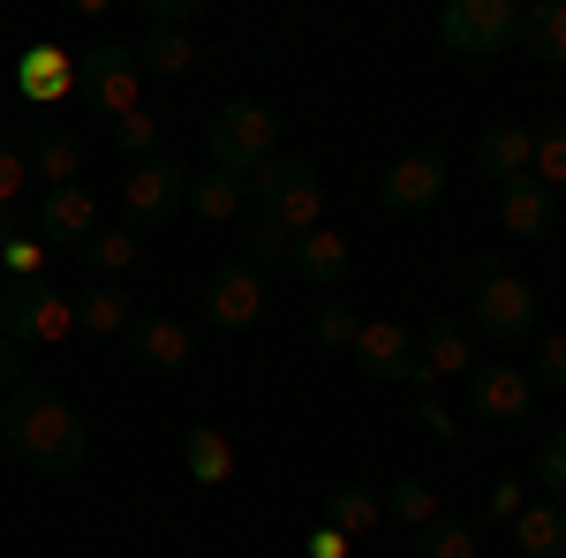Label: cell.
<instances>
[{"label":"cell","instance_id":"1","mask_svg":"<svg viewBox=\"0 0 566 558\" xmlns=\"http://www.w3.org/2000/svg\"><path fill=\"white\" fill-rule=\"evenodd\" d=\"M0 445H8L31 475H76L84 453H91L84 415H76L61 392H45V386H15L8 400H0Z\"/></svg>","mask_w":566,"mask_h":558},{"label":"cell","instance_id":"2","mask_svg":"<svg viewBox=\"0 0 566 558\" xmlns=\"http://www.w3.org/2000/svg\"><path fill=\"white\" fill-rule=\"evenodd\" d=\"M242 189H250V212L272 219V227H280V234H295V242L325 227V181H317V167L295 159V151H272Z\"/></svg>","mask_w":566,"mask_h":558},{"label":"cell","instance_id":"3","mask_svg":"<svg viewBox=\"0 0 566 558\" xmlns=\"http://www.w3.org/2000/svg\"><path fill=\"white\" fill-rule=\"evenodd\" d=\"M272 151H280V122H272L264 98H227V106L212 114V129H205L212 173H234V181H250Z\"/></svg>","mask_w":566,"mask_h":558},{"label":"cell","instance_id":"4","mask_svg":"<svg viewBox=\"0 0 566 558\" xmlns=\"http://www.w3.org/2000/svg\"><path fill=\"white\" fill-rule=\"evenodd\" d=\"M469 309H476L483 340H528L544 325V295L522 272H506V264H476L469 272Z\"/></svg>","mask_w":566,"mask_h":558},{"label":"cell","instance_id":"5","mask_svg":"<svg viewBox=\"0 0 566 558\" xmlns=\"http://www.w3.org/2000/svg\"><path fill=\"white\" fill-rule=\"evenodd\" d=\"M0 340L8 347H69L76 340V295H61L45 280H15L0 295Z\"/></svg>","mask_w":566,"mask_h":558},{"label":"cell","instance_id":"6","mask_svg":"<svg viewBox=\"0 0 566 558\" xmlns=\"http://www.w3.org/2000/svg\"><path fill=\"white\" fill-rule=\"evenodd\" d=\"M522 31V0H446L438 8V45L453 61H491Z\"/></svg>","mask_w":566,"mask_h":558},{"label":"cell","instance_id":"7","mask_svg":"<svg viewBox=\"0 0 566 558\" xmlns=\"http://www.w3.org/2000/svg\"><path fill=\"white\" fill-rule=\"evenodd\" d=\"M189 212V173L175 159H144V167H122V227H167V219Z\"/></svg>","mask_w":566,"mask_h":558},{"label":"cell","instance_id":"8","mask_svg":"<svg viewBox=\"0 0 566 558\" xmlns=\"http://www.w3.org/2000/svg\"><path fill=\"white\" fill-rule=\"evenodd\" d=\"M348 362L370 386H416V333L400 317H363L348 340Z\"/></svg>","mask_w":566,"mask_h":558},{"label":"cell","instance_id":"9","mask_svg":"<svg viewBox=\"0 0 566 558\" xmlns=\"http://www.w3.org/2000/svg\"><path fill=\"white\" fill-rule=\"evenodd\" d=\"M469 408H476V423H528L536 415L528 362H476L469 370Z\"/></svg>","mask_w":566,"mask_h":558},{"label":"cell","instance_id":"10","mask_svg":"<svg viewBox=\"0 0 566 558\" xmlns=\"http://www.w3.org/2000/svg\"><path fill=\"white\" fill-rule=\"evenodd\" d=\"M476 370V333L461 317H438L416 333V392H438L446 378H469Z\"/></svg>","mask_w":566,"mask_h":558},{"label":"cell","instance_id":"11","mask_svg":"<svg viewBox=\"0 0 566 558\" xmlns=\"http://www.w3.org/2000/svg\"><path fill=\"white\" fill-rule=\"evenodd\" d=\"M264 317V280L258 264H219L212 287H205V325L219 333H242V325H258Z\"/></svg>","mask_w":566,"mask_h":558},{"label":"cell","instance_id":"12","mask_svg":"<svg viewBox=\"0 0 566 558\" xmlns=\"http://www.w3.org/2000/svg\"><path fill=\"white\" fill-rule=\"evenodd\" d=\"M287 272H295L303 287H317V295L333 302L340 287H348V272H355V242L340 234V227H317V234H303V242H295Z\"/></svg>","mask_w":566,"mask_h":558},{"label":"cell","instance_id":"13","mask_svg":"<svg viewBox=\"0 0 566 558\" xmlns=\"http://www.w3.org/2000/svg\"><path fill=\"white\" fill-rule=\"evenodd\" d=\"M76 84H84L76 53H61V45H23L15 53V98L23 106H61Z\"/></svg>","mask_w":566,"mask_h":558},{"label":"cell","instance_id":"14","mask_svg":"<svg viewBox=\"0 0 566 558\" xmlns=\"http://www.w3.org/2000/svg\"><path fill=\"white\" fill-rule=\"evenodd\" d=\"M136 362L151 370V378H175V370H189L197 362V325H181V317H167V309H151V317H136Z\"/></svg>","mask_w":566,"mask_h":558},{"label":"cell","instance_id":"15","mask_svg":"<svg viewBox=\"0 0 566 558\" xmlns=\"http://www.w3.org/2000/svg\"><path fill=\"white\" fill-rule=\"evenodd\" d=\"M378 197H386L392 212H423V204H438V197H446V159H438V151H400V159H386Z\"/></svg>","mask_w":566,"mask_h":558},{"label":"cell","instance_id":"16","mask_svg":"<svg viewBox=\"0 0 566 558\" xmlns=\"http://www.w3.org/2000/svg\"><path fill=\"white\" fill-rule=\"evenodd\" d=\"M181 468H189V483L219 491V483L242 475V445L227 438V423H189L181 430Z\"/></svg>","mask_w":566,"mask_h":558},{"label":"cell","instance_id":"17","mask_svg":"<svg viewBox=\"0 0 566 558\" xmlns=\"http://www.w3.org/2000/svg\"><path fill=\"white\" fill-rule=\"evenodd\" d=\"M106 219H98V197H91L84 181H69V189H39V234L45 242H91Z\"/></svg>","mask_w":566,"mask_h":558},{"label":"cell","instance_id":"18","mask_svg":"<svg viewBox=\"0 0 566 558\" xmlns=\"http://www.w3.org/2000/svg\"><path fill=\"white\" fill-rule=\"evenodd\" d=\"M84 84H91V98H98V114H106V122L144 114V69H136V53H98Z\"/></svg>","mask_w":566,"mask_h":558},{"label":"cell","instance_id":"19","mask_svg":"<svg viewBox=\"0 0 566 558\" xmlns=\"http://www.w3.org/2000/svg\"><path fill=\"white\" fill-rule=\"evenodd\" d=\"M76 333H84V340H122V333H136L129 280H98V287H84V295H76Z\"/></svg>","mask_w":566,"mask_h":558},{"label":"cell","instance_id":"20","mask_svg":"<svg viewBox=\"0 0 566 558\" xmlns=\"http://www.w3.org/2000/svg\"><path fill=\"white\" fill-rule=\"evenodd\" d=\"M528 151H536V129L528 122H491V129L476 136V167H483V181H528Z\"/></svg>","mask_w":566,"mask_h":558},{"label":"cell","instance_id":"21","mask_svg":"<svg viewBox=\"0 0 566 558\" xmlns=\"http://www.w3.org/2000/svg\"><path fill=\"white\" fill-rule=\"evenodd\" d=\"M499 227L514 242H544V234H559V197H544L536 181H506L499 189Z\"/></svg>","mask_w":566,"mask_h":558},{"label":"cell","instance_id":"22","mask_svg":"<svg viewBox=\"0 0 566 558\" xmlns=\"http://www.w3.org/2000/svg\"><path fill=\"white\" fill-rule=\"evenodd\" d=\"M506 536H514V551H522V558H566V506H559V498H528Z\"/></svg>","mask_w":566,"mask_h":558},{"label":"cell","instance_id":"23","mask_svg":"<svg viewBox=\"0 0 566 558\" xmlns=\"http://www.w3.org/2000/svg\"><path fill=\"white\" fill-rule=\"evenodd\" d=\"M189 212L205 219V227H234V219L250 212V189L234 181V173H189Z\"/></svg>","mask_w":566,"mask_h":558},{"label":"cell","instance_id":"24","mask_svg":"<svg viewBox=\"0 0 566 558\" xmlns=\"http://www.w3.org/2000/svg\"><path fill=\"white\" fill-rule=\"evenodd\" d=\"M514 45H522L528 61H552V69H566V0H536V8H522V31H514Z\"/></svg>","mask_w":566,"mask_h":558},{"label":"cell","instance_id":"25","mask_svg":"<svg viewBox=\"0 0 566 558\" xmlns=\"http://www.w3.org/2000/svg\"><path fill=\"white\" fill-rule=\"evenodd\" d=\"M136 69H151V76H189L197 69V39L189 31H167V23H144V39H136Z\"/></svg>","mask_w":566,"mask_h":558},{"label":"cell","instance_id":"26","mask_svg":"<svg viewBox=\"0 0 566 558\" xmlns=\"http://www.w3.org/2000/svg\"><path fill=\"white\" fill-rule=\"evenodd\" d=\"M378 520H386V506H378L370 483H340V491H325V528H340L348 544H363Z\"/></svg>","mask_w":566,"mask_h":558},{"label":"cell","instance_id":"27","mask_svg":"<svg viewBox=\"0 0 566 558\" xmlns=\"http://www.w3.org/2000/svg\"><path fill=\"white\" fill-rule=\"evenodd\" d=\"M23 159H31V181H39V189H69V181H84V151H76L69 136H53V129H45Z\"/></svg>","mask_w":566,"mask_h":558},{"label":"cell","instance_id":"28","mask_svg":"<svg viewBox=\"0 0 566 558\" xmlns=\"http://www.w3.org/2000/svg\"><path fill=\"white\" fill-rule=\"evenodd\" d=\"M386 514L408 520V528L423 536V528H438V520H446V498H438V483H423V475H400V483L386 491Z\"/></svg>","mask_w":566,"mask_h":558},{"label":"cell","instance_id":"29","mask_svg":"<svg viewBox=\"0 0 566 558\" xmlns=\"http://www.w3.org/2000/svg\"><path fill=\"white\" fill-rule=\"evenodd\" d=\"M84 257H91L98 280H129L136 257H144V242H136V227H98V234L84 242Z\"/></svg>","mask_w":566,"mask_h":558},{"label":"cell","instance_id":"30","mask_svg":"<svg viewBox=\"0 0 566 558\" xmlns=\"http://www.w3.org/2000/svg\"><path fill=\"white\" fill-rule=\"evenodd\" d=\"M528 181L544 197H566V122H544L536 129V151H528Z\"/></svg>","mask_w":566,"mask_h":558},{"label":"cell","instance_id":"31","mask_svg":"<svg viewBox=\"0 0 566 558\" xmlns=\"http://www.w3.org/2000/svg\"><path fill=\"white\" fill-rule=\"evenodd\" d=\"M416 558H483V544H476L469 520H438V528L416 536Z\"/></svg>","mask_w":566,"mask_h":558},{"label":"cell","instance_id":"32","mask_svg":"<svg viewBox=\"0 0 566 558\" xmlns=\"http://www.w3.org/2000/svg\"><path fill=\"white\" fill-rule=\"evenodd\" d=\"M114 144H122V159H129V167L159 159V114L144 106V114H129V122H114Z\"/></svg>","mask_w":566,"mask_h":558},{"label":"cell","instance_id":"33","mask_svg":"<svg viewBox=\"0 0 566 558\" xmlns=\"http://www.w3.org/2000/svg\"><path fill=\"white\" fill-rule=\"evenodd\" d=\"M242 242H250V264H287L295 257V234H280V227H272V219H242Z\"/></svg>","mask_w":566,"mask_h":558},{"label":"cell","instance_id":"34","mask_svg":"<svg viewBox=\"0 0 566 558\" xmlns=\"http://www.w3.org/2000/svg\"><path fill=\"white\" fill-rule=\"evenodd\" d=\"M355 325H363V309H355V302H317V340L333 347V355H348V340H355Z\"/></svg>","mask_w":566,"mask_h":558},{"label":"cell","instance_id":"35","mask_svg":"<svg viewBox=\"0 0 566 558\" xmlns=\"http://www.w3.org/2000/svg\"><path fill=\"white\" fill-rule=\"evenodd\" d=\"M31 197V159H23V144H0V212H15Z\"/></svg>","mask_w":566,"mask_h":558},{"label":"cell","instance_id":"36","mask_svg":"<svg viewBox=\"0 0 566 558\" xmlns=\"http://www.w3.org/2000/svg\"><path fill=\"white\" fill-rule=\"evenodd\" d=\"M528 378H536V392H544V386H552V392H566V325H559V333H544L536 362H528Z\"/></svg>","mask_w":566,"mask_h":558},{"label":"cell","instance_id":"37","mask_svg":"<svg viewBox=\"0 0 566 558\" xmlns=\"http://www.w3.org/2000/svg\"><path fill=\"white\" fill-rule=\"evenodd\" d=\"M522 506H528V483L499 475V483H491V498H483V520H491V528H514V514H522Z\"/></svg>","mask_w":566,"mask_h":558},{"label":"cell","instance_id":"38","mask_svg":"<svg viewBox=\"0 0 566 558\" xmlns=\"http://www.w3.org/2000/svg\"><path fill=\"white\" fill-rule=\"evenodd\" d=\"M536 475H544V498H559V506H566V423L544 438V453H536Z\"/></svg>","mask_w":566,"mask_h":558},{"label":"cell","instance_id":"39","mask_svg":"<svg viewBox=\"0 0 566 558\" xmlns=\"http://www.w3.org/2000/svg\"><path fill=\"white\" fill-rule=\"evenodd\" d=\"M416 423L431 430L438 445H453V438H461V423H453V408H446L438 392H416Z\"/></svg>","mask_w":566,"mask_h":558},{"label":"cell","instance_id":"40","mask_svg":"<svg viewBox=\"0 0 566 558\" xmlns=\"http://www.w3.org/2000/svg\"><path fill=\"white\" fill-rule=\"evenodd\" d=\"M0 272H8V280H39V272H45V242H31V234H23V242H8Z\"/></svg>","mask_w":566,"mask_h":558},{"label":"cell","instance_id":"41","mask_svg":"<svg viewBox=\"0 0 566 558\" xmlns=\"http://www.w3.org/2000/svg\"><path fill=\"white\" fill-rule=\"evenodd\" d=\"M310 558H348V536H340V528H317V536H310Z\"/></svg>","mask_w":566,"mask_h":558},{"label":"cell","instance_id":"42","mask_svg":"<svg viewBox=\"0 0 566 558\" xmlns=\"http://www.w3.org/2000/svg\"><path fill=\"white\" fill-rule=\"evenodd\" d=\"M8 242H23V227H15V212H0V257H8Z\"/></svg>","mask_w":566,"mask_h":558},{"label":"cell","instance_id":"43","mask_svg":"<svg viewBox=\"0 0 566 558\" xmlns=\"http://www.w3.org/2000/svg\"><path fill=\"white\" fill-rule=\"evenodd\" d=\"M8 355H15V347L0 340V392H8V378H15V362H8Z\"/></svg>","mask_w":566,"mask_h":558},{"label":"cell","instance_id":"44","mask_svg":"<svg viewBox=\"0 0 566 558\" xmlns=\"http://www.w3.org/2000/svg\"><path fill=\"white\" fill-rule=\"evenodd\" d=\"M559 91H566V69H559Z\"/></svg>","mask_w":566,"mask_h":558}]
</instances>
